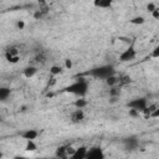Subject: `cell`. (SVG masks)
Instances as JSON below:
<instances>
[{
  "label": "cell",
  "mask_w": 159,
  "mask_h": 159,
  "mask_svg": "<svg viewBox=\"0 0 159 159\" xmlns=\"http://www.w3.org/2000/svg\"><path fill=\"white\" fill-rule=\"evenodd\" d=\"M73 106H75L76 108H78V109H83V108L87 106V101H86L84 98H78V99H76V101L73 102Z\"/></svg>",
  "instance_id": "e0dca14e"
},
{
  "label": "cell",
  "mask_w": 159,
  "mask_h": 159,
  "mask_svg": "<svg viewBox=\"0 0 159 159\" xmlns=\"http://www.w3.org/2000/svg\"><path fill=\"white\" fill-rule=\"evenodd\" d=\"M47 61H48V52L46 50H43V48H39V50H36V52H35V55H34L32 61L30 62V65L37 67V66L45 65Z\"/></svg>",
  "instance_id": "5b68a950"
},
{
  "label": "cell",
  "mask_w": 159,
  "mask_h": 159,
  "mask_svg": "<svg viewBox=\"0 0 159 159\" xmlns=\"http://www.w3.org/2000/svg\"><path fill=\"white\" fill-rule=\"evenodd\" d=\"M84 159H106V155L101 147H92L87 149Z\"/></svg>",
  "instance_id": "ba28073f"
},
{
  "label": "cell",
  "mask_w": 159,
  "mask_h": 159,
  "mask_svg": "<svg viewBox=\"0 0 159 159\" xmlns=\"http://www.w3.org/2000/svg\"><path fill=\"white\" fill-rule=\"evenodd\" d=\"M37 67L36 66H32V65H29L27 67H25L24 70H22V75L26 77V78H31V77H34L36 73H37Z\"/></svg>",
  "instance_id": "4fadbf2b"
},
{
  "label": "cell",
  "mask_w": 159,
  "mask_h": 159,
  "mask_svg": "<svg viewBox=\"0 0 159 159\" xmlns=\"http://www.w3.org/2000/svg\"><path fill=\"white\" fill-rule=\"evenodd\" d=\"M84 118H86V114H84V111H83V109L76 108V109L72 111L71 114H70V120H71V123H73V124L82 123V122L84 120Z\"/></svg>",
  "instance_id": "30bf717a"
},
{
  "label": "cell",
  "mask_w": 159,
  "mask_h": 159,
  "mask_svg": "<svg viewBox=\"0 0 159 159\" xmlns=\"http://www.w3.org/2000/svg\"><path fill=\"white\" fill-rule=\"evenodd\" d=\"M86 75L89 77H93L96 80H104L106 81L111 76L116 75V70L112 65H102V66H97V67L88 70L86 72Z\"/></svg>",
  "instance_id": "7a4b0ae2"
},
{
  "label": "cell",
  "mask_w": 159,
  "mask_h": 159,
  "mask_svg": "<svg viewBox=\"0 0 159 159\" xmlns=\"http://www.w3.org/2000/svg\"><path fill=\"white\" fill-rule=\"evenodd\" d=\"M137 56V50L134 48L133 45H129L125 50H123L119 55V61L120 62H129L132 60H134Z\"/></svg>",
  "instance_id": "52a82bcc"
},
{
  "label": "cell",
  "mask_w": 159,
  "mask_h": 159,
  "mask_svg": "<svg viewBox=\"0 0 159 159\" xmlns=\"http://www.w3.org/2000/svg\"><path fill=\"white\" fill-rule=\"evenodd\" d=\"M93 5L97 7H101V9H108L112 6V1L111 0H97L93 2Z\"/></svg>",
  "instance_id": "9a60e30c"
},
{
  "label": "cell",
  "mask_w": 159,
  "mask_h": 159,
  "mask_svg": "<svg viewBox=\"0 0 159 159\" xmlns=\"http://www.w3.org/2000/svg\"><path fill=\"white\" fill-rule=\"evenodd\" d=\"M152 56H153L154 58H157V57H159V47H155V48H154V51H153V53H152Z\"/></svg>",
  "instance_id": "cb8c5ba5"
},
{
  "label": "cell",
  "mask_w": 159,
  "mask_h": 159,
  "mask_svg": "<svg viewBox=\"0 0 159 159\" xmlns=\"http://www.w3.org/2000/svg\"><path fill=\"white\" fill-rule=\"evenodd\" d=\"M21 53H22V45L12 43L5 48L4 56L9 63H17L21 58Z\"/></svg>",
  "instance_id": "3957f363"
},
{
  "label": "cell",
  "mask_w": 159,
  "mask_h": 159,
  "mask_svg": "<svg viewBox=\"0 0 159 159\" xmlns=\"http://www.w3.org/2000/svg\"><path fill=\"white\" fill-rule=\"evenodd\" d=\"M62 72H63V67L60 66V65H52V66L50 67V73H51V76H53V77L61 75Z\"/></svg>",
  "instance_id": "2e32d148"
},
{
  "label": "cell",
  "mask_w": 159,
  "mask_h": 159,
  "mask_svg": "<svg viewBox=\"0 0 159 159\" xmlns=\"http://www.w3.org/2000/svg\"><path fill=\"white\" fill-rule=\"evenodd\" d=\"M88 88H89V82L87 78L84 77H78L76 81H73L72 83H70L68 86H66L63 88L65 92L67 93H71L78 98H83L87 92H88Z\"/></svg>",
  "instance_id": "6da1fadb"
},
{
  "label": "cell",
  "mask_w": 159,
  "mask_h": 159,
  "mask_svg": "<svg viewBox=\"0 0 159 159\" xmlns=\"http://www.w3.org/2000/svg\"><path fill=\"white\" fill-rule=\"evenodd\" d=\"M16 26H17V29L22 30V29L25 27V22H24L22 20H20V21H17V22H16Z\"/></svg>",
  "instance_id": "603a6c76"
},
{
  "label": "cell",
  "mask_w": 159,
  "mask_h": 159,
  "mask_svg": "<svg viewBox=\"0 0 159 159\" xmlns=\"http://www.w3.org/2000/svg\"><path fill=\"white\" fill-rule=\"evenodd\" d=\"M128 108L135 112H144V109L148 107V99L145 97H137L128 102Z\"/></svg>",
  "instance_id": "277c9868"
},
{
  "label": "cell",
  "mask_w": 159,
  "mask_h": 159,
  "mask_svg": "<svg viewBox=\"0 0 159 159\" xmlns=\"http://www.w3.org/2000/svg\"><path fill=\"white\" fill-rule=\"evenodd\" d=\"M152 16H153L154 19H158V17H159V9H158V7L152 11Z\"/></svg>",
  "instance_id": "7402d4cb"
},
{
  "label": "cell",
  "mask_w": 159,
  "mask_h": 159,
  "mask_svg": "<svg viewBox=\"0 0 159 159\" xmlns=\"http://www.w3.org/2000/svg\"><path fill=\"white\" fill-rule=\"evenodd\" d=\"M147 9L149 10V12H152L153 10H155V9H157V5H155L154 2H150V4H148V6H147Z\"/></svg>",
  "instance_id": "ffe728a7"
},
{
  "label": "cell",
  "mask_w": 159,
  "mask_h": 159,
  "mask_svg": "<svg viewBox=\"0 0 159 159\" xmlns=\"http://www.w3.org/2000/svg\"><path fill=\"white\" fill-rule=\"evenodd\" d=\"M75 149H76V148H73V147H71V145H61V147H58V148L56 149L55 155H56L57 158H70V157L73 154Z\"/></svg>",
  "instance_id": "9c48e42d"
},
{
  "label": "cell",
  "mask_w": 159,
  "mask_h": 159,
  "mask_svg": "<svg viewBox=\"0 0 159 159\" xmlns=\"http://www.w3.org/2000/svg\"><path fill=\"white\" fill-rule=\"evenodd\" d=\"M19 134L25 140H35L39 137V132L36 129H25V130H21Z\"/></svg>",
  "instance_id": "8fae6325"
},
{
  "label": "cell",
  "mask_w": 159,
  "mask_h": 159,
  "mask_svg": "<svg viewBox=\"0 0 159 159\" xmlns=\"http://www.w3.org/2000/svg\"><path fill=\"white\" fill-rule=\"evenodd\" d=\"M122 143H123L124 149L128 150V152H134V150H137L138 147H139V139H138L137 135L125 137V138L122 140Z\"/></svg>",
  "instance_id": "8992f818"
},
{
  "label": "cell",
  "mask_w": 159,
  "mask_h": 159,
  "mask_svg": "<svg viewBox=\"0 0 159 159\" xmlns=\"http://www.w3.org/2000/svg\"><path fill=\"white\" fill-rule=\"evenodd\" d=\"M37 149V145L35 144V140H26V150L35 152Z\"/></svg>",
  "instance_id": "ac0fdd59"
},
{
  "label": "cell",
  "mask_w": 159,
  "mask_h": 159,
  "mask_svg": "<svg viewBox=\"0 0 159 159\" xmlns=\"http://www.w3.org/2000/svg\"><path fill=\"white\" fill-rule=\"evenodd\" d=\"M65 67H66L67 70H70V68L72 67V60L67 58V60H66V62H65Z\"/></svg>",
  "instance_id": "44dd1931"
},
{
  "label": "cell",
  "mask_w": 159,
  "mask_h": 159,
  "mask_svg": "<svg viewBox=\"0 0 159 159\" xmlns=\"http://www.w3.org/2000/svg\"><path fill=\"white\" fill-rule=\"evenodd\" d=\"M11 96V89L9 87L1 86L0 87V102H5Z\"/></svg>",
  "instance_id": "5bb4252c"
},
{
  "label": "cell",
  "mask_w": 159,
  "mask_h": 159,
  "mask_svg": "<svg viewBox=\"0 0 159 159\" xmlns=\"http://www.w3.org/2000/svg\"><path fill=\"white\" fill-rule=\"evenodd\" d=\"M87 149H88V148L84 147V145H81V147L76 148L75 152H73V154H72L68 159H84L86 153H87Z\"/></svg>",
  "instance_id": "7c38bea8"
},
{
  "label": "cell",
  "mask_w": 159,
  "mask_h": 159,
  "mask_svg": "<svg viewBox=\"0 0 159 159\" xmlns=\"http://www.w3.org/2000/svg\"><path fill=\"white\" fill-rule=\"evenodd\" d=\"M144 22H145V19L143 16H135L130 20V24H133V25H142Z\"/></svg>",
  "instance_id": "d6986e66"
},
{
  "label": "cell",
  "mask_w": 159,
  "mask_h": 159,
  "mask_svg": "<svg viewBox=\"0 0 159 159\" xmlns=\"http://www.w3.org/2000/svg\"><path fill=\"white\" fill-rule=\"evenodd\" d=\"M1 158H2V153L0 152V159H1Z\"/></svg>",
  "instance_id": "d4e9b609"
}]
</instances>
